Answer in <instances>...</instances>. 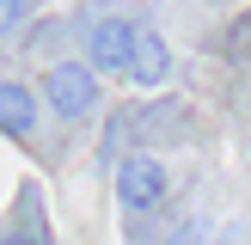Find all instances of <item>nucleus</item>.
Segmentation results:
<instances>
[{
	"label": "nucleus",
	"instance_id": "f257e3e1",
	"mask_svg": "<svg viewBox=\"0 0 251 245\" xmlns=\"http://www.w3.org/2000/svg\"><path fill=\"white\" fill-rule=\"evenodd\" d=\"M43 104L55 110V117L80 122L98 110V74L86 68V61H55V68L43 74Z\"/></svg>",
	"mask_w": 251,
	"mask_h": 245
},
{
	"label": "nucleus",
	"instance_id": "39448f33",
	"mask_svg": "<svg viewBox=\"0 0 251 245\" xmlns=\"http://www.w3.org/2000/svg\"><path fill=\"white\" fill-rule=\"evenodd\" d=\"M129 80H141V86H166V80H172V49H166V37H159V31H135Z\"/></svg>",
	"mask_w": 251,
	"mask_h": 245
},
{
	"label": "nucleus",
	"instance_id": "f03ea898",
	"mask_svg": "<svg viewBox=\"0 0 251 245\" xmlns=\"http://www.w3.org/2000/svg\"><path fill=\"white\" fill-rule=\"evenodd\" d=\"M172 190V172L159 153H129L117 166V202L129 208V215H147V208H159Z\"/></svg>",
	"mask_w": 251,
	"mask_h": 245
},
{
	"label": "nucleus",
	"instance_id": "20e7f679",
	"mask_svg": "<svg viewBox=\"0 0 251 245\" xmlns=\"http://www.w3.org/2000/svg\"><path fill=\"white\" fill-rule=\"evenodd\" d=\"M31 129H37V92L25 80H0V135L25 141Z\"/></svg>",
	"mask_w": 251,
	"mask_h": 245
},
{
	"label": "nucleus",
	"instance_id": "7ed1b4c3",
	"mask_svg": "<svg viewBox=\"0 0 251 245\" xmlns=\"http://www.w3.org/2000/svg\"><path fill=\"white\" fill-rule=\"evenodd\" d=\"M129 55H135V24L123 19H98L92 31H86V61L104 74H129Z\"/></svg>",
	"mask_w": 251,
	"mask_h": 245
},
{
	"label": "nucleus",
	"instance_id": "423d86ee",
	"mask_svg": "<svg viewBox=\"0 0 251 245\" xmlns=\"http://www.w3.org/2000/svg\"><path fill=\"white\" fill-rule=\"evenodd\" d=\"M12 239H49V220H43V196H37V184H25L19 190V215H12Z\"/></svg>",
	"mask_w": 251,
	"mask_h": 245
},
{
	"label": "nucleus",
	"instance_id": "0eeeda50",
	"mask_svg": "<svg viewBox=\"0 0 251 245\" xmlns=\"http://www.w3.org/2000/svg\"><path fill=\"white\" fill-rule=\"evenodd\" d=\"M25 19H31V0H0V37H12Z\"/></svg>",
	"mask_w": 251,
	"mask_h": 245
}]
</instances>
